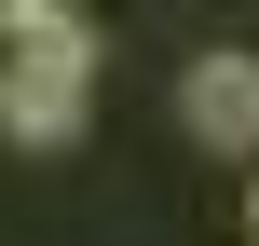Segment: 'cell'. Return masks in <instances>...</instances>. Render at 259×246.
Masks as SVG:
<instances>
[{"mask_svg":"<svg viewBox=\"0 0 259 246\" xmlns=\"http://www.w3.org/2000/svg\"><path fill=\"white\" fill-rule=\"evenodd\" d=\"M246 219H259V192H246Z\"/></svg>","mask_w":259,"mask_h":246,"instance_id":"obj_3","label":"cell"},{"mask_svg":"<svg viewBox=\"0 0 259 246\" xmlns=\"http://www.w3.org/2000/svg\"><path fill=\"white\" fill-rule=\"evenodd\" d=\"M178 123H191L219 164H259V55L246 41H205V55L178 68Z\"/></svg>","mask_w":259,"mask_h":246,"instance_id":"obj_2","label":"cell"},{"mask_svg":"<svg viewBox=\"0 0 259 246\" xmlns=\"http://www.w3.org/2000/svg\"><path fill=\"white\" fill-rule=\"evenodd\" d=\"M82 96H96V27L68 0H0V137L55 151L82 137Z\"/></svg>","mask_w":259,"mask_h":246,"instance_id":"obj_1","label":"cell"}]
</instances>
